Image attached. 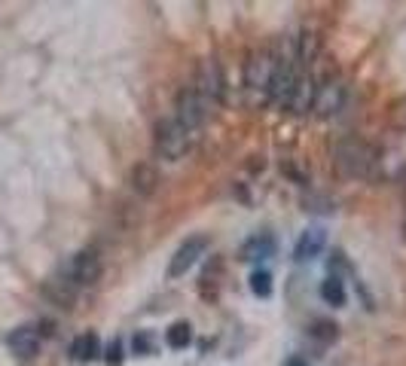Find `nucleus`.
Instances as JSON below:
<instances>
[{
  "instance_id": "obj_1",
  "label": "nucleus",
  "mask_w": 406,
  "mask_h": 366,
  "mask_svg": "<svg viewBox=\"0 0 406 366\" xmlns=\"http://www.w3.org/2000/svg\"><path fill=\"white\" fill-rule=\"evenodd\" d=\"M375 162H379V152L361 138H345L336 144V150H333V165H336L339 177H349V180L370 177Z\"/></svg>"
},
{
  "instance_id": "obj_2",
  "label": "nucleus",
  "mask_w": 406,
  "mask_h": 366,
  "mask_svg": "<svg viewBox=\"0 0 406 366\" xmlns=\"http://www.w3.org/2000/svg\"><path fill=\"white\" fill-rule=\"evenodd\" d=\"M153 147L162 159H168V162H177V159H184L190 147H192V135L180 126L177 119H159L156 126H153Z\"/></svg>"
},
{
  "instance_id": "obj_3",
  "label": "nucleus",
  "mask_w": 406,
  "mask_h": 366,
  "mask_svg": "<svg viewBox=\"0 0 406 366\" xmlns=\"http://www.w3.org/2000/svg\"><path fill=\"white\" fill-rule=\"evenodd\" d=\"M275 55L272 52H251V58L245 61V86L251 92H263L269 95L272 92V83H275Z\"/></svg>"
},
{
  "instance_id": "obj_4",
  "label": "nucleus",
  "mask_w": 406,
  "mask_h": 366,
  "mask_svg": "<svg viewBox=\"0 0 406 366\" xmlns=\"http://www.w3.org/2000/svg\"><path fill=\"white\" fill-rule=\"evenodd\" d=\"M342 101H345V83L336 77H327L321 86H314V98H312V110L314 116L321 119H330L342 110Z\"/></svg>"
},
{
  "instance_id": "obj_5",
  "label": "nucleus",
  "mask_w": 406,
  "mask_h": 366,
  "mask_svg": "<svg viewBox=\"0 0 406 366\" xmlns=\"http://www.w3.org/2000/svg\"><path fill=\"white\" fill-rule=\"evenodd\" d=\"M208 244H211L208 235H192V238H187L184 244H180V248L175 250V257H171V262H168L171 278H180V274H187L192 266H196L199 257H205Z\"/></svg>"
},
{
  "instance_id": "obj_6",
  "label": "nucleus",
  "mask_w": 406,
  "mask_h": 366,
  "mask_svg": "<svg viewBox=\"0 0 406 366\" xmlns=\"http://www.w3.org/2000/svg\"><path fill=\"white\" fill-rule=\"evenodd\" d=\"M205 107H208V101L202 98L196 89H184V92L177 95V116H175V119L192 135V131H196L202 122H205V116H208Z\"/></svg>"
},
{
  "instance_id": "obj_7",
  "label": "nucleus",
  "mask_w": 406,
  "mask_h": 366,
  "mask_svg": "<svg viewBox=\"0 0 406 366\" xmlns=\"http://www.w3.org/2000/svg\"><path fill=\"white\" fill-rule=\"evenodd\" d=\"M67 278L77 284V287H89L101 278V257L95 250H79L74 260H70V269H67Z\"/></svg>"
},
{
  "instance_id": "obj_8",
  "label": "nucleus",
  "mask_w": 406,
  "mask_h": 366,
  "mask_svg": "<svg viewBox=\"0 0 406 366\" xmlns=\"http://www.w3.org/2000/svg\"><path fill=\"white\" fill-rule=\"evenodd\" d=\"M196 92L205 101H223V70L214 58H205L199 65V74H196Z\"/></svg>"
},
{
  "instance_id": "obj_9",
  "label": "nucleus",
  "mask_w": 406,
  "mask_h": 366,
  "mask_svg": "<svg viewBox=\"0 0 406 366\" xmlns=\"http://www.w3.org/2000/svg\"><path fill=\"white\" fill-rule=\"evenodd\" d=\"M43 296L58 305V309H74L77 302V284L70 278H62V274H53V278L43 281Z\"/></svg>"
},
{
  "instance_id": "obj_10",
  "label": "nucleus",
  "mask_w": 406,
  "mask_h": 366,
  "mask_svg": "<svg viewBox=\"0 0 406 366\" xmlns=\"http://www.w3.org/2000/svg\"><path fill=\"white\" fill-rule=\"evenodd\" d=\"M128 183H131V189H135L138 196H144V199L156 196V189L162 183L159 168L153 165V162H138V165L131 168V174H128Z\"/></svg>"
},
{
  "instance_id": "obj_11",
  "label": "nucleus",
  "mask_w": 406,
  "mask_h": 366,
  "mask_svg": "<svg viewBox=\"0 0 406 366\" xmlns=\"http://www.w3.org/2000/svg\"><path fill=\"white\" fill-rule=\"evenodd\" d=\"M324 244H327V232H324L321 226L306 229V232L300 235L297 248H293V260H297V262H309V260H314V257H321Z\"/></svg>"
},
{
  "instance_id": "obj_12",
  "label": "nucleus",
  "mask_w": 406,
  "mask_h": 366,
  "mask_svg": "<svg viewBox=\"0 0 406 366\" xmlns=\"http://www.w3.org/2000/svg\"><path fill=\"white\" fill-rule=\"evenodd\" d=\"M6 345H9V351H13L16 357H22V360H31L34 354L40 351V333H37L34 327H18V330H13V333H9Z\"/></svg>"
},
{
  "instance_id": "obj_13",
  "label": "nucleus",
  "mask_w": 406,
  "mask_h": 366,
  "mask_svg": "<svg viewBox=\"0 0 406 366\" xmlns=\"http://www.w3.org/2000/svg\"><path fill=\"white\" fill-rule=\"evenodd\" d=\"M272 253H275V238H272L269 232H260V235H253L241 244L238 260L241 262H260V260H269Z\"/></svg>"
},
{
  "instance_id": "obj_14",
  "label": "nucleus",
  "mask_w": 406,
  "mask_h": 366,
  "mask_svg": "<svg viewBox=\"0 0 406 366\" xmlns=\"http://www.w3.org/2000/svg\"><path fill=\"white\" fill-rule=\"evenodd\" d=\"M70 354H74L77 363H92V360H98V357H101V342H98V336H95V333L77 336L74 345H70Z\"/></svg>"
},
{
  "instance_id": "obj_15",
  "label": "nucleus",
  "mask_w": 406,
  "mask_h": 366,
  "mask_svg": "<svg viewBox=\"0 0 406 366\" xmlns=\"http://www.w3.org/2000/svg\"><path fill=\"white\" fill-rule=\"evenodd\" d=\"M312 98H314V83H312V77H300V83L297 89H293V95L287 101V107L293 110V113H306V110L312 107Z\"/></svg>"
},
{
  "instance_id": "obj_16",
  "label": "nucleus",
  "mask_w": 406,
  "mask_h": 366,
  "mask_svg": "<svg viewBox=\"0 0 406 366\" xmlns=\"http://www.w3.org/2000/svg\"><path fill=\"white\" fill-rule=\"evenodd\" d=\"M321 299L327 305H333V309H342L345 305V284L336 278V274H330V278L321 284Z\"/></svg>"
},
{
  "instance_id": "obj_17",
  "label": "nucleus",
  "mask_w": 406,
  "mask_h": 366,
  "mask_svg": "<svg viewBox=\"0 0 406 366\" xmlns=\"http://www.w3.org/2000/svg\"><path fill=\"white\" fill-rule=\"evenodd\" d=\"M165 342H168V348H175V351L187 348V345L192 342V327H190L187 321H177V323H171V327L165 330Z\"/></svg>"
},
{
  "instance_id": "obj_18",
  "label": "nucleus",
  "mask_w": 406,
  "mask_h": 366,
  "mask_svg": "<svg viewBox=\"0 0 406 366\" xmlns=\"http://www.w3.org/2000/svg\"><path fill=\"white\" fill-rule=\"evenodd\" d=\"M314 58H318V37L306 30V34L300 37V43H297V61H300V65H306V67H312Z\"/></svg>"
},
{
  "instance_id": "obj_19",
  "label": "nucleus",
  "mask_w": 406,
  "mask_h": 366,
  "mask_svg": "<svg viewBox=\"0 0 406 366\" xmlns=\"http://www.w3.org/2000/svg\"><path fill=\"white\" fill-rule=\"evenodd\" d=\"M309 336H312L314 342H321V345H330V342H336L339 327L333 321H314L312 327H309Z\"/></svg>"
},
{
  "instance_id": "obj_20",
  "label": "nucleus",
  "mask_w": 406,
  "mask_h": 366,
  "mask_svg": "<svg viewBox=\"0 0 406 366\" xmlns=\"http://www.w3.org/2000/svg\"><path fill=\"white\" fill-rule=\"evenodd\" d=\"M251 290H253V296L269 299L272 296V274L266 269H257L251 274Z\"/></svg>"
},
{
  "instance_id": "obj_21",
  "label": "nucleus",
  "mask_w": 406,
  "mask_h": 366,
  "mask_svg": "<svg viewBox=\"0 0 406 366\" xmlns=\"http://www.w3.org/2000/svg\"><path fill=\"white\" fill-rule=\"evenodd\" d=\"M388 119H391V126L397 131H406V98L394 101L391 110H388Z\"/></svg>"
},
{
  "instance_id": "obj_22",
  "label": "nucleus",
  "mask_w": 406,
  "mask_h": 366,
  "mask_svg": "<svg viewBox=\"0 0 406 366\" xmlns=\"http://www.w3.org/2000/svg\"><path fill=\"white\" fill-rule=\"evenodd\" d=\"M131 345H135V354H141V357H150V354L156 351L153 336H150V333H138V336H135V342H131Z\"/></svg>"
},
{
  "instance_id": "obj_23",
  "label": "nucleus",
  "mask_w": 406,
  "mask_h": 366,
  "mask_svg": "<svg viewBox=\"0 0 406 366\" xmlns=\"http://www.w3.org/2000/svg\"><path fill=\"white\" fill-rule=\"evenodd\" d=\"M104 360H107L110 366L123 363V342H119V339H114V342H110L107 348H104Z\"/></svg>"
},
{
  "instance_id": "obj_24",
  "label": "nucleus",
  "mask_w": 406,
  "mask_h": 366,
  "mask_svg": "<svg viewBox=\"0 0 406 366\" xmlns=\"http://www.w3.org/2000/svg\"><path fill=\"white\" fill-rule=\"evenodd\" d=\"M290 366H302V363H290Z\"/></svg>"
}]
</instances>
